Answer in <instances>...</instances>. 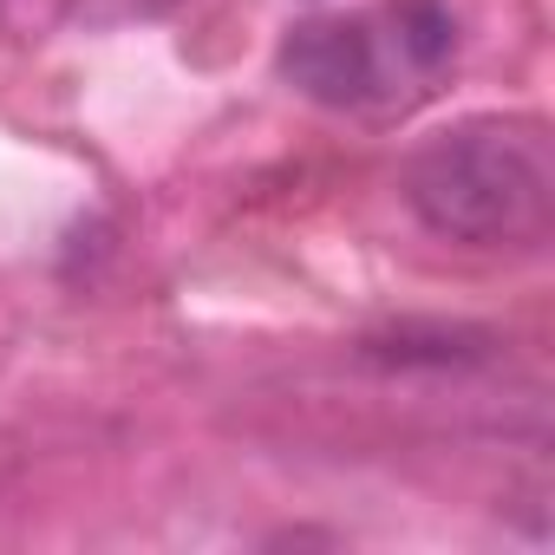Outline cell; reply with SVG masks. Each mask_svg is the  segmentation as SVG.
Returning <instances> with one entry per match:
<instances>
[{
	"mask_svg": "<svg viewBox=\"0 0 555 555\" xmlns=\"http://www.w3.org/2000/svg\"><path fill=\"white\" fill-rule=\"evenodd\" d=\"M412 216L464 248H529L555 229V144L542 118H464L405 164Z\"/></svg>",
	"mask_w": 555,
	"mask_h": 555,
	"instance_id": "cell-1",
	"label": "cell"
},
{
	"mask_svg": "<svg viewBox=\"0 0 555 555\" xmlns=\"http://www.w3.org/2000/svg\"><path fill=\"white\" fill-rule=\"evenodd\" d=\"M457 60V14L444 0H379L373 14L301 21L282 40V79L334 112H373L425 92Z\"/></svg>",
	"mask_w": 555,
	"mask_h": 555,
	"instance_id": "cell-2",
	"label": "cell"
}]
</instances>
